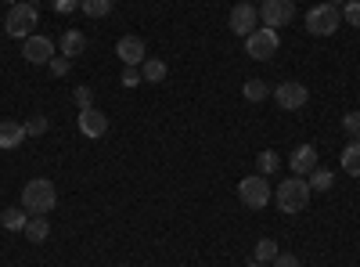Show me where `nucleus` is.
I'll return each mask as SVG.
<instances>
[{"mask_svg":"<svg viewBox=\"0 0 360 267\" xmlns=\"http://www.w3.org/2000/svg\"><path fill=\"white\" fill-rule=\"evenodd\" d=\"M54 202H58V192L47 177H33V181L22 188V210L29 217H47L54 210Z\"/></svg>","mask_w":360,"mask_h":267,"instance_id":"1","label":"nucleus"},{"mask_svg":"<svg viewBox=\"0 0 360 267\" xmlns=\"http://www.w3.org/2000/svg\"><path fill=\"white\" fill-rule=\"evenodd\" d=\"M274 202H278L281 213H299V210H307V202H310V185H307V177H288V181H281V185L274 188Z\"/></svg>","mask_w":360,"mask_h":267,"instance_id":"2","label":"nucleus"},{"mask_svg":"<svg viewBox=\"0 0 360 267\" xmlns=\"http://www.w3.org/2000/svg\"><path fill=\"white\" fill-rule=\"evenodd\" d=\"M303 22H307V33H310V37H332L335 29L342 25V8H339V4H328V0H324V4H317V8L307 11Z\"/></svg>","mask_w":360,"mask_h":267,"instance_id":"3","label":"nucleus"},{"mask_svg":"<svg viewBox=\"0 0 360 267\" xmlns=\"http://www.w3.org/2000/svg\"><path fill=\"white\" fill-rule=\"evenodd\" d=\"M37 22H40L37 4H25V0H18V4H11V11H8L4 29H8V37L25 40V37H33V33H37Z\"/></svg>","mask_w":360,"mask_h":267,"instance_id":"4","label":"nucleus"},{"mask_svg":"<svg viewBox=\"0 0 360 267\" xmlns=\"http://www.w3.org/2000/svg\"><path fill=\"white\" fill-rule=\"evenodd\" d=\"M238 199H242V206H249V210H266V202L274 199V188H270L266 177L252 173V177L238 181Z\"/></svg>","mask_w":360,"mask_h":267,"instance_id":"5","label":"nucleus"},{"mask_svg":"<svg viewBox=\"0 0 360 267\" xmlns=\"http://www.w3.org/2000/svg\"><path fill=\"white\" fill-rule=\"evenodd\" d=\"M278 47H281L278 29L259 25L252 37H245V51H249V58H256V62H266V58H274V54H278Z\"/></svg>","mask_w":360,"mask_h":267,"instance_id":"6","label":"nucleus"},{"mask_svg":"<svg viewBox=\"0 0 360 267\" xmlns=\"http://www.w3.org/2000/svg\"><path fill=\"white\" fill-rule=\"evenodd\" d=\"M256 11H259V25H266V29H281V25L295 22V4L292 0H263Z\"/></svg>","mask_w":360,"mask_h":267,"instance_id":"7","label":"nucleus"},{"mask_svg":"<svg viewBox=\"0 0 360 267\" xmlns=\"http://www.w3.org/2000/svg\"><path fill=\"white\" fill-rule=\"evenodd\" d=\"M227 25H231V33L234 37H252L256 33V29H259V11L249 4V0H238V4H234V11L227 15Z\"/></svg>","mask_w":360,"mask_h":267,"instance_id":"8","label":"nucleus"},{"mask_svg":"<svg viewBox=\"0 0 360 267\" xmlns=\"http://www.w3.org/2000/svg\"><path fill=\"white\" fill-rule=\"evenodd\" d=\"M274 101H278L285 112H299V108L310 101V91H307L299 80H285V83L274 87Z\"/></svg>","mask_w":360,"mask_h":267,"instance_id":"9","label":"nucleus"},{"mask_svg":"<svg viewBox=\"0 0 360 267\" xmlns=\"http://www.w3.org/2000/svg\"><path fill=\"white\" fill-rule=\"evenodd\" d=\"M54 54H58L54 40H47V37H40V33H33V37L22 40V58H25L29 66H47Z\"/></svg>","mask_w":360,"mask_h":267,"instance_id":"10","label":"nucleus"},{"mask_svg":"<svg viewBox=\"0 0 360 267\" xmlns=\"http://www.w3.org/2000/svg\"><path fill=\"white\" fill-rule=\"evenodd\" d=\"M79 134L90 137V141L105 137V134H108V116L98 112L94 105H90V108H79Z\"/></svg>","mask_w":360,"mask_h":267,"instance_id":"11","label":"nucleus"},{"mask_svg":"<svg viewBox=\"0 0 360 267\" xmlns=\"http://www.w3.org/2000/svg\"><path fill=\"white\" fill-rule=\"evenodd\" d=\"M115 54H119V62H123L127 69H137V66L144 62V58H148V51H144V40H141V37H119Z\"/></svg>","mask_w":360,"mask_h":267,"instance_id":"12","label":"nucleus"},{"mask_svg":"<svg viewBox=\"0 0 360 267\" xmlns=\"http://www.w3.org/2000/svg\"><path fill=\"white\" fill-rule=\"evenodd\" d=\"M288 166H292V177H310V173L321 166V163H317V148H314V144H299V148H292Z\"/></svg>","mask_w":360,"mask_h":267,"instance_id":"13","label":"nucleus"},{"mask_svg":"<svg viewBox=\"0 0 360 267\" xmlns=\"http://www.w3.org/2000/svg\"><path fill=\"white\" fill-rule=\"evenodd\" d=\"M58 51H62L65 58H79L86 51V37L79 33V29H65L62 40H58Z\"/></svg>","mask_w":360,"mask_h":267,"instance_id":"14","label":"nucleus"},{"mask_svg":"<svg viewBox=\"0 0 360 267\" xmlns=\"http://www.w3.org/2000/svg\"><path fill=\"white\" fill-rule=\"evenodd\" d=\"M25 141V127L22 123H15V120H0V148H18Z\"/></svg>","mask_w":360,"mask_h":267,"instance_id":"15","label":"nucleus"},{"mask_svg":"<svg viewBox=\"0 0 360 267\" xmlns=\"http://www.w3.org/2000/svg\"><path fill=\"white\" fill-rule=\"evenodd\" d=\"M339 163H342V173H349V177H360V137H353V141L342 148Z\"/></svg>","mask_w":360,"mask_h":267,"instance_id":"16","label":"nucleus"},{"mask_svg":"<svg viewBox=\"0 0 360 267\" xmlns=\"http://www.w3.org/2000/svg\"><path fill=\"white\" fill-rule=\"evenodd\" d=\"M166 62H162V58H144V62H141V80L144 83H162L166 80Z\"/></svg>","mask_w":360,"mask_h":267,"instance_id":"17","label":"nucleus"},{"mask_svg":"<svg viewBox=\"0 0 360 267\" xmlns=\"http://www.w3.org/2000/svg\"><path fill=\"white\" fill-rule=\"evenodd\" d=\"M25 239L29 242H47V235H51V224L44 221V217H29V224H25Z\"/></svg>","mask_w":360,"mask_h":267,"instance_id":"18","label":"nucleus"},{"mask_svg":"<svg viewBox=\"0 0 360 267\" xmlns=\"http://www.w3.org/2000/svg\"><path fill=\"white\" fill-rule=\"evenodd\" d=\"M278 166H281V159H278V152H274V148H263V152L256 156V170H259V177L278 173Z\"/></svg>","mask_w":360,"mask_h":267,"instance_id":"19","label":"nucleus"},{"mask_svg":"<svg viewBox=\"0 0 360 267\" xmlns=\"http://www.w3.org/2000/svg\"><path fill=\"white\" fill-rule=\"evenodd\" d=\"M307 185H310V192H328L335 185V173L332 170H324V166H317L310 177H307Z\"/></svg>","mask_w":360,"mask_h":267,"instance_id":"20","label":"nucleus"},{"mask_svg":"<svg viewBox=\"0 0 360 267\" xmlns=\"http://www.w3.org/2000/svg\"><path fill=\"white\" fill-rule=\"evenodd\" d=\"M112 4H115V0H79V11L86 18H105L112 11Z\"/></svg>","mask_w":360,"mask_h":267,"instance_id":"21","label":"nucleus"},{"mask_svg":"<svg viewBox=\"0 0 360 267\" xmlns=\"http://www.w3.org/2000/svg\"><path fill=\"white\" fill-rule=\"evenodd\" d=\"M0 224H4L8 231H25V224H29V213L22 210V206H18V210H4V213H0Z\"/></svg>","mask_w":360,"mask_h":267,"instance_id":"22","label":"nucleus"},{"mask_svg":"<svg viewBox=\"0 0 360 267\" xmlns=\"http://www.w3.org/2000/svg\"><path fill=\"white\" fill-rule=\"evenodd\" d=\"M278 242L274 239H259L256 242V249H252V256H256V263H270V260H278Z\"/></svg>","mask_w":360,"mask_h":267,"instance_id":"23","label":"nucleus"},{"mask_svg":"<svg viewBox=\"0 0 360 267\" xmlns=\"http://www.w3.org/2000/svg\"><path fill=\"white\" fill-rule=\"evenodd\" d=\"M242 94H245V101H266V94H270V87H266L263 80H249V83L242 87Z\"/></svg>","mask_w":360,"mask_h":267,"instance_id":"24","label":"nucleus"},{"mask_svg":"<svg viewBox=\"0 0 360 267\" xmlns=\"http://www.w3.org/2000/svg\"><path fill=\"white\" fill-rule=\"evenodd\" d=\"M25 127V137H40V134H47V127H51V120H47V116H29V120L22 123Z\"/></svg>","mask_w":360,"mask_h":267,"instance_id":"25","label":"nucleus"},{"mask_svg":"<svg viewBox=\"0 0 360 267\" xmlns=\"http://www.w3.org/2000/svg\"><path fill=\"white\" fill-rule=\"evenodd\" d=\"M72 101H76L79 108H90V105H94V87H86V83H79L76 91H72Z\"/></svg>","mask_w":360,"mask_h":267,"instance_id":"26","label":"nucleus"},{"mask_svg":"<svg viewBox=\"0 0 360 267\" xmlns=\"http://www.w3.org/2000/svg\"><path fill=\"white\" fill-rule=\"evenodd\" d=\"M342 22L360 29V0H346V4H342Z\"/></svg>","mask_w":360,"mask_h":267,"instance_id":"27","label":"nucleus"},{"mask_svg":"<svg viewBox=\"0 0 360 267\" xmlns=\"http://www.w3.org/2000/svg\"><path fill=\"white\" fill-rule=\"evenodd\" d=\"M69 66H72V58H65V54H54L51 62H47L51 76H69Z\"/></svg>","mask_w":360,"mask_h":267,"instance_id":"28","label":"nucleus"},{"mask_svg":"<svg viewBox=\"0 0 360 267\" xmlns=\"http://www.w3.org/2000/svg\"><path fill=\"white\" fill-rule=\"evenodd\" d=\"M342 130H346L349 137H360V112H346V116H342Z\"/></svg>","mask_w":360,"mask_h":267,"instance_id":"29","label":"nucleus"},{"mask_svg":"<svg viewBox=\"0 0 360 267\" xmlns=\"http://www.w3.org/2000/svg\"><path fill=\"white\" fill-rule=\"evenodd\" d=\"M76 8H79V0H54V11L58 15H72Z\"/></svg>","mask_w":360,"mask_h":267,"instance_id":"30","label":"nucleus"},{"mask_svg":"<svg viewBox=\"0 0 360 267\" xmlns=\"http://www.w3.org/2000/svg\"><path fill=\"white\" fill-rule=\"evenodd\" d=\"M274 267H299V256H295V253H278Z\"/></svg>","mask_w":360,"mask_h":267,"instance_id":"31","label":"nucleus"},{"mask_svg":"<svg viewBox=\"0 0 360 267\" xmlns=\"http://www.w3.org/2000/svg\"><path fill=\"white\" fill-rule=\"evenodd\" d=\"M123 83H127V87H137V83H141V73H137V69H127V73H123Z\"/></svg>","mask_w":360,"mask_h":267,"instance_id":"32","label":"nucleus"},{"mask_svg":"<svg viewBox=\"0 0 360 267\" xmlns=\"http://www.w3.org/2000/svg\"><path fill=\"white\" fill-rule=\"evenodd\" d=\"M328 4H339V8H342V4H346V0H328Z\"/></svg>","mask_w":360,"mask_h":267,"instance_id":"33","label":"nucleus"},{"mask_svg":"<svg viewBox=\"0 0 360 267\" xmlns=\"http://www.w3.org/2000/svg\"><path fill=\"white\" fill-rule=\"evenodd\" d=\"M249 267H266V263H256V260H252V263H249Z\"/></svg>","mask_w":360,"mask_h":267,"instance_id":"34","label":"nucleus"},{"mask_svg":"<svg viewBox=\"0 0 360 267\" xmlns=\"http://www.w3.org/2000/svg\"><path fill=\"white\" fill-rule=\"evenodd\" d=\"M4 4H18V0H4Z\"/></svg>","mask_w":360,"mask_h":267,"instance_id":"35","label":"nucleus"}]
</instances>
